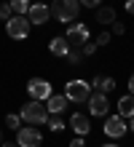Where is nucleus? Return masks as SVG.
I'll return each mask as SVG.
<instances>
[{"label": "nucleus", "mask_w": 134, "mask_h": 147, "mask_svg": "<svg viewBox=\"0 0 134 147\" xmlns=\"http://www.w3.org/2000/svg\"><path fill=\"white\" fill-rule=\"evenodd\" d=\"M70 147H86V142H83V136H78V139H73V142H70Z\"/></svg>", "instance_id": "a878e982"}, {"label": "nucleus", "mask_w": 134, "mask_h": 147, "mask_svg": "<svg viewBox=\"0 0 134 147\" xmlns=\"http://www.w3.org/2000/svg\"><path fill=\"white\" fill-rule=\"evenodd\" d=\"M91 86H97L102 94H107V91H113V88H115V80H113V78H105V75H97L94 80H91Z\"/></svg>", "instance_id": "dca6fc26"}, {"label": "nucleus", "mask_w": 134, "mask_h": 147, "mask_svg": "<svg viewBox=\"0 0 134 147\" xmlns=\"http://www.w3.org/2000/svg\"><path fill=\"white\" fill-rule=\"evenodd\" d=\"M65 40L73 48H83V43H88V27H86V24H73V27L67 30Z\"/></svg>", "instance_id": "423d86ee"}, {"label": "nucleus", "mask_w": 134, "mask_h": 147, "mask_svg": "<svg viewBox=\"0 0 134 147\" xmlns=\"http://www.w3.org/2000/svg\"><path fill=\"white\" fill-rule=\"evenodd\" d=\"M97 22H99V24H113V22H115V8H113V5L97 8Z\"/></svg>", "instance_id": "4468645a"}, {"label": "nucleus", "mask_w": 134, "mask_h": 147, "mask_svg": "<svg viewBox=\"0 0 134 147\" xmlns=\"http://www.w3.org/2000/svg\"><path fill=\"white\" fill-rule=\"evenodd\" d=\"M80 51H83V56H91L94 51H97V43H83V48H80Z\"/></svg>", "instance_id": "4be33fe9"}, {"label": "nucleus", "mask_w": 134, "mask_h": 147, "mask_svg": "<svg viewBox=\"0 0 134 147\" xmlns=\"http://www.w3.org/2000/svg\"><path fill=\"white\" fill-rule=\"evenodd\" d=\"M0 136H3V131H0Z\"/></svg>", "instance_id": "473e14b6"}, {"label": "nucleus", "mask_w": 134, "mask_h": 147, "mask_svg": "<svg viewBox=\"0 0 134 147\" xmlns=\"http://www.w3.org/2000/svg\"><path fill=\"white\" fill-rule=\"evenodd\" d=\"M70 128H73L78 136H86L88 131H91V123H88V118L83 115V112H75V115H70Z\"/></svg>", "instance_id": "9b49d317"}, {"label": "nucleus", "mask_w": 134, "mask_h": 147, "mask_svg": "<svg viewBox=\"0 0 134 147\" xmlns=\"http://www.w3.org/2000/svg\"><path fill=\"white\" fill-rule=\"evenodd\" d=\"M8 5H11L14 13H19V16H27V11H30V0H8Z\"/></svg>", "instance_id": "f3484780"}, {"label": "nucleus", "mask_w": 134, "mask_h": 147, "mask_svg": "<svg viewBox=\"0 0 134 147\" xmlns=\"http://www.w3.org/2000/svg\"><path fill=\"white\" fill-rule=\"evenodd\" d=\"M118 115L121 118H131L134 115V94L121 96V102H118Z\"/></svg>", "instance_id": "ddd939ff"}, {"label": "nucleus", "mask_w": 134, "mask_h": 147, "mask_svg": "<svg viewBox=\"0 0 134 147\" xmlns=\"http://www.w3.org/2000/svg\"><path fill=\"white\" fill-rule=\"evenodd\" d=\"M67 96H62V94H51V96L46 99V107H48V115H62L67 107Z\"/></svg>", "instance_id": "f8f14e48"}, {"label": "nucleus", "mask_w": 134, "mask_h": 147, "mask_svg": "<svg viewBox=\"0 0 134 147\" xmlns=\"http://www.w3.org/2000/svg\"><path fill=\"white\" fill-rule=\"evenodd\" d=\"M48 48H51V54H54V56H65L67 51H70V43H67L65 38H54V40L48 43Z\"/></svg>", "instance_id": "2eb2a0df"}, {"label": "nucleus", "mask_w": 134, "mask_h": 147, "mask_svg": "<svg viewBox=\"0 0 134 147\" xmlns=\"http://www.w3.org/2000/svg\"><path fill=\"white\" fill-rule=\"evenodd\" d=\"M0 147H19L16 142H5V144H0Z\"/></svg>", "instance_id": "c756f323"}, {"label": "nucleus", "mask_w": 134, "mask_h": 147, "mask_svg": "<svg viewBox=\"0 0 134 147\" xmlns=\"http://www.w3.org/2000/svg\"><path fill=\"white\" fill-rule=\"evenodd\" d=\"M35 3H43V0H35Z\"/></svg>", "instance_id": "2f4dec72"}, {"label": "nucleus", "mask_w": 134, "mask_h": 147, "mask_svg": "<svg viewBox=\"0 0 134 147\" xmlns=\"http://www.w3.org/2000/svg\"><path fill=\"white\" fill-rule=\"evenodd\" d=\"M5 126L14 128V131H19V128H22V118L19 115H5Z\"/></svg>", "instance_id": "aec40b11"}, {"label": "nucleus", "mask_w": 134, "mask_h": 147, "mask_svg": "<svg viewBox=\"0 0 134 147\" xmlns=\"http://www.w3.org/2000/svg\"><path fill=\"white\" fill-rule=\"evenodd\" d=\"M46 123H48V128H51L54 134H59L62 128H65V120H62L59 115H48V120H46Z\"/></svg>", "instance_id": "6ab92c4d"}, {"label": "nucleus", "mask_w": 134, "mask_h": 147, "mask_svg": "<svg viewBox=\"0 0 134 147\" xmlns=\"http://www.w3.org/2000/svg\"><path fill=\"white\" fill-rule=\"evenodd\" d=\"M107 94H91V96H88V112H91V115H97V118H105L107 115Z\"/></svg>", "instance_id": "1a4fd4ad"}, {"label": "nucleus", "mask_w": 134, "mask_h": 147, "mask_svg": "<svg viewBox=\"0 0 134 147\" xmlns=\"http://www.w3.org/2000/svg\"><path fill=\"white\" fill-rule=\"evenodd\" d=\"M126 128H129V131H134V115L129 118V123H126Z\"/></svg>", "instance_id": "cd10ccee"}, {"label": "nucleus", "mask_w": 134, "mask_h": 147, "mask_svg": "<svg viewBox=\"0 0 134 147\" xmlns=\"http://www.w3.org/2000/svg\"><path fill=\"white\" fill-rule=\"evenodd\" d=\"M107 43H110V35H107V32L97 35V46H107Z\"/></svg>", "instance_id": "b1692460"}, {"label": "nucleus", "mask_w": 134, "mask_h": 147, "mask_svg": "<svg viewBox=\"0 0 134 147\" xmlns=\"http://www.w3.org/2000/svg\"><path fill=\"white\" fill-rule=\"evenodd\" d=\"M80 11V0H54L51 13L56 16V22H73Z\"/></svg>", "instance_id": "f03ea898"}, {"label": "nucleus", "mask_w": 134, "mask_h": 147, "mask_svg": "<svg viewBox=\"0 0 134 147\" xmlns=\"http://www.w3.org/2000/svg\"><path fill=\"white\" fill-rule=\"evenodd\" d=\"M43 142V136L38 128H19L16 131V144L19 147H38Z\"/></svg>", "instance_id": "0eeeda50"}, {"label": "nucleus", "mask_w": 134, "mask_h": 147, "mask_svg": "<svg viewBox=\"0 0 134 147\" xmlns=\"http://www.w3.org/2000/svg\"><path fill=\"white\" fill-rule=\"evenodd\" d=\"M80 5H86V8H99V0H80Z\"/></svg>", "instance_id": "393cba45"}, {"label": "nucleus", "mask_w": 134, "mask_h": 147, "mask_svg": "<svg viewBox=\"0 0 134 147\" xmlns=\"http://www.w3.org/2000/svg\"><path fill=\"white\" fill-rule=\"evenodd\" d=\"M110 27H113V32H115V35H123V32H126V27H123L121 22H113Z\"/></svg>", "instance_id": "5701e85b"}, {"label": "nucleus", "mask_w": 134, "mask_h": 147, "mask_svg": "<svg viewBox=\"0 0 134 147\" xmlns=\"http://www.w3.org/2000/svg\"><path fill=\"white\" fill-rule=\"evenodd\" d=\"M27 94H30L32 99H38V102H46L51 96V83L43 80V78H32V80L27 83Z\"/></svg>", "instance_id": "39448f33"}, {"label": "nucleus", "mask_w": 134, "mask_h": 147, "mask_svg": "<svg viewBox=\"0 0 134 147\" xmlns=\"http://www.w3.org/2000/svg\"><path fill=\"white\" fill-rule=\"evenodd\" d=\"M65 59H67V64L78 67V64H80V59H83V51H80V48H70L67 54H65Z\"/></svg>", "instance_id": "a211bd4d"}, {"label": "nucleus", "mask_w": 134, "mask_h": 147, "mask_svg": "<svg viewBox=\"0 0 134 147\" xmlns=\"http://www.w3.org/2000/svg\"><path fill=\"white\" fill-rule=\"evenodd\" d=\"M65 96L70 102H88V96H91V83H86V80H70L65 86Z\"/></svg>", "instance_id": "20e7f679"}, {"label": "nucleus", "mask_w": 134, "mask_h": 147, "mask_svg": "<svg viewBox=\"0 0 134 147\" xmlns=\"http://www.w3.org/2000/svg\"><path fill=\"white\" fill-rule=\"evenodd\" d=\"M126 11H129V13H134V0H126Z\"/></svg>", "instance_id": "bb28decb"}, {"label": "nucleus", "mask_w": 134, "mask_h": 147, "mask_svg": "<svg viewBox=\"0 0 134 147\" xmlns=\"http://www.w3.org/2000/svg\"><path fill=\"white\" fill-rule=\"evenodd\" d=\"M30 27H32L30 19H27V16H19V13L11 16V19L5 22V32H8L14 40H24L27 35H30Z\"/></svg>", "instance_id": "7ed1b4c3"}, {"label": "nucleus", "mask_w": 134, "mask_h": 147, "mask_svg": "<svg viewBox=\"0 0 134 147\" xmlns=\"http://www.w3.org/2000/svg\"><path fill=\"white\" fill-rule=\"evenodd\" d=\"M24 123H30V126H38V123H46L48 120V107H46V102H38V99H32L30 105H24L22 107V115H19Z\"/></svg>", "instance_id": "f257e3e1"}, {"label": "nucleus", "mask_w": 134, "mask_h": 147, "mask_svg": "<svg viewBox=\"0 0 134 147\" xmlns=\"http://www.w3.org/2000/svg\"><path fill=\"white\" fill-rule=\"evenodd\" d=\"M102 147H118V144H102Z\"/></svg>", "instance_id": "7c9ffc66"}, {"label": "nucleus", "mask_w": 134, "mask_h": 147, "mask_svg": "<svg viewBox=\"0 0 134 147\" xmlns=\"http://www.w3.org/2000/svg\"><path fill=\"white\" fill-rule=\"evenodd\" d=\"M105 134H107V136H113V139L123 136V134H126V118H121V115L107 118V120H105Z\"/></svg>", "instance_id": "9d476101"}, {"label": "nucleus", "mask_w": 134, "mask_h": 147, "mask_svg": "<svg viewBox=\"0 0 134 147\" xmlns=\"http://www.w3.org/2000/svg\"><path fill=\"white\" fill-rule=\"evenodd\" d=\"M129 91H131V94H134V75H131V78H129Z\"/></svg>", "instance_id": "c85d7f7f"}, {"label": "nucleus", "mask_w": 134, "mask_h": 147, "mask_svg": "<svg viewBox=\"0 0 134 147\" xmlns=\"http://www.w3.org/2000/svg\"><path fill=\"white\" fill-rule=\"evenodd\" d=\"M27 19H30V24H46V22L51 19V8L43 5V3H30Z\"/></svg>", "instance_id": "6e6552de"}, {"label": "nucleus", "mask_w": 134, "mask_h": 147, "mask_svg": "<svg viewBox=\"0 0 134 147\" xmlns=\"http://www.w3.org/2000/svg\"><path fill=\"white\" fill-rule=\"evenodd\" d=\"M11 13H14V8L8 5V3H3V5H0V19H3V22H8V19H11Z\"/></svg>", "instance_id": "412c9836"}]
</instances>
